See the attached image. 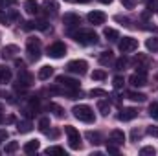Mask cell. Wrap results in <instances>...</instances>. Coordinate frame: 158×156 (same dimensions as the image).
<instances>
[{
  "instance_id": "cell-12",
  "label": "cell",
  "mask_w": 158,
  "mask_h": 156,
  "mask_svg": "<svg viewBox=\"0 0 158 156\" xmlns=\"http://www.w3.org/2000/svg\"><path fill=\"white\" fill-rule=\"evenodd\" d=\"M19 83L26 88H30L33 84V76L26 70V68H19Z\"/></svg>"
},
{
  "instance_id": "cell-13",
  "label": "cell",
  "mask_w": 158,
  "mask_h": 156,
  "mask_svg": "<svg viewBox=\"0 0 158 156\" xmlns=\"http://www.w3.org/2000/svg\"><path fill=\"white\" fill-rule=\"evenodd\" d=\"M42 7H44L46 15H50V17H55V15L59 13V4H57V0H42Z\"/></svg>"
},
{
  "instance_id": "cell-48",
  "label": "cell",
  "mask_w": 158,
  "mask_h": 156,
  "mask_svg": "<svg viewBox=\"0 0 158 156\" xmlns=\"http://www.w3.org/2000/svg\"><path fill=\"white\" fill-rule=\"evenodd\" d=\"M131 138H132V142H136V140H140V138H142V132L134 129V130H132V134H131Z\"/></svg>"
},
{
  "instance_id": "cell-9",
  "label": "cell",
  "mask_w": 158,
  "mask_h": 156,
  "mask_svg": "<svg viewBox=\"0 0 158 156\" xmlns=\"http://www.w3.org/2000/svg\"><path fill=\"white\" fill-rule=\"evenodd\" d=\"M86 18H88V22L94 24V26H101V24L107 22V15H105L103 11H90V13L86 15Z\"/></svg>"
},
{
  "instance_id": "cell-42",
  "label": "cell",
  "mask_w": 158,
  "mask_h": 156,
  "mask_svg": "<svg viewBox=\"0 0 158 156\" xmlns=\"http://www.w3.org/2000/svg\"><path fill=\"white\" fill-rule=\"evenodd\" d=\"M0 24H4V26H9L11 24V20L7 17V13H4V9H0Z\"/></svg>"
},
{
  "instance_id": "cell-32",
  "label": "cell",
  "mask_w": 158,
  "mask_h": 156,
  "mask_svg": "<svg viewBox=\"0 0 158 156\" xmlns=\"http://www.w3.org/2000/svg\"><path fill=\"white\" fill-rule=\"evenodd\" d=\"M17 149H19V142H7L6 147H4V153L6 154H13Z\"/></svg>"
},
{
  "instance_id": "cell-18",
  "label": "cell",
  "mask_w": 158,
  "mask_h": 156,
  "mask_svg": "<svg viewBox=\"0 0 158 156\" xmlns=\"http://www.w3.org/2000/svg\"><path fill=\"white\" fill-rule=\"evenodd\" d=\"M39 149H40V142H39V140H30V142H26V143H24V147H22V151H24L26 154L37 153Z\"/></svg>"
},
{
  "instance_id": "cell-35",
  "label": "cell",
  "mask_w": 158,
  "mask_h": 156,
  "mask_svg": "<svg viewBox=\"0 0 158 156\" xmlns=\"http://www.w3.org/2000/svg\"><path fill=\"white\" fill-rule=\"evenodd\" d=\"M114 20L119 22L121 26H125V28H131V26H132V24H131V20H129L127 17H121V15H116V17H114Z\"/></svg>"
},
{
  "instance_id": "cell-46",
  "label": "cell",
  "mask_w": 158,
  "mask_h": 156,
  "mask_svg": "<svg viewBox=\"0 0 158 156\" xmlns=\"http://www.w3.org/2000/svg\"><path fill=\"white\" fill-rule=\"evenodd\" d=\"M7 138H9V132L6 129H0V143H6Z\"/></svg>"
},
{
  "instance_id": "cell-47",
  "label": "cell",
  "mask_w": 158,
  "mask_h": 156,
  "mask_svg": "<svg viewBox=\"0 0 158 156\" xmlns=\"http://www.w3.org/2000/svg\"><path fill=\"white\" fill-rule=\"evenodd\" d=\"M147 134L153 138H158V127H147Z\"/></svg>"
},
{
  "instance_id": "cell-52",
  "label": "cell",
  "mask_w": 158,
  "mask_h": 156,
  "mask_svg": "<svg viewBox=\"0 0 158 156\" xmlns=\"http://www.w3.org/2000/svg\"><path fill=\"white\" fill-rule=\"evenodd\" d=\"M2 109H4V105H2V103H0V112H2Z\"/></svg>"
},
{
  "instance_id": "cell-22",
  "label": "cell",
  "mask_w": 158,
  "mask_h": 156,
  "mask_svg": "<svg viewBox=\"0 0 158 156\" xmlns=\"http://www.w3.org/2000/svg\"><path fill=\"white\" fill-rule=\"evenodd\" d=\"M112 63H116V61H114V55H112L110 50H109V51H103V53L99 55V64L109 66V64H112Z\"/></svg>"
},
{
  "instance_id": "cell-43",
  "label": "cell",
  "mask_w": 158,
  "mask_h": 156,
  "mask_svg": "<svg viewBox=\"0 0 158 156\" xmlns=\"http://www.w3.org/2000/svg\"><path fill=\"white\" fill-rule=\"evenodd\" d=\"M7 17H9V20H19L20 18V13L17 9H7Z\"/></svg>"
},
{
  "instance_id": "cell-28",
  "label": "cell",
  "mask_w": 158,
  "mask_h": 156,
  "mask_svg": "<svg viewBox=\"0 0 158 156\" xmlns=\"http://www.w3.org/2000/svg\"><path fill=\"white\" fill-rule=\"evenodd\" d=\"M145 48H147L149 51L156 53V51H158V39H156V37H149V39L145 40Z\"/></svg>"
},
{
  "instance_id": "cell-1",
  "label": "cell",
  "mask_w": 158,
  "mask_h": 156,
  "mask_svg": "<svg viewBox=\"0 0 158 156\" xmlns=\"http://www.w3.org/2000/svg\"><path fill=\"white\" fill-rule=\"evenodd\" d=\"M70 35L74 37L76 42H79L81 46H92V44H96L98 42V35H96V31L94 30H81L79 28L77 31H70Z\"/></svg>"
},
{
  "instance_id": "cell-49",
  "label": "cell",
  "mask_w": 158,
  "mask_h": 156,
  "mask_svg": "<svg viewBox=\"0 0 158 156\" xmlns=\"http://www.w3.org/2000/svg\"><path fill=\"white\" fill-rule=\"evenodd\" d=\"M15 66H17V68H24V61H20V59H15Z\"/></svg>"
},
{
  "instance_id": "cell-10",
  "label": "cell",
  "mask_w": 158,
  "mask_h": 156,
  "mask_svg": "<svg viewBox=\"0 0 158 156\" xmlns=\"http://www.w3.org/2000/svg\"><path fill=\"white\" fill-rule=\"evenodd\" d=\"M63 24L66 26V28H79V24H81V17H79L77 13H64V17H63Z\"/></svg>"
},
{
  "instance_id": "cell-54",
  "label": "cell",
  "mask_w": 158,
  "mask_h": 156,
  "mask_svg": "<svg viewBox=\"0 0 158 156\" xmlns=\"http://www.w3.org/2000/svg\"><path fill=\"white\" fill-rule=\"evenodd\" d=\"M156 13H158V11H156Z\"/></svg>"
},
{
  "instance_id": "cell-36",
  "label": "cell",
  "mask_w": 158,
  "mask_h": 156,
  "mask_svg": "<svg viewBox=\"0 0 158 156\" xmlns=\"http://www.w3.org/2000/svg\"><path fill=\"white\" fill-rule=\"evenodd\" d=\"M140 154L142 156H155L156 154V149L155 147H142L140 149Z\"/></svg>"
},
{
  "instance_id": "cell-37",
  "label": "cell",
  "mask_w": 158,
  "mask_h": 156,
  "mask_svg": "<svg viewBox=\"0 0 158 156\" xmlns=\"http://www.w3.org/2000/svg\"><path fill=\"white\" fill-rule=\"evenodd\" d=\"M114 64H116V70H125V66L129 64V59H127V57H121V59H118Z\"/></svg>"
},
{
  "instance_id": "cell-11",
  "label": "cell",
  "mask_w": 158,
  "mask_h": 156,
  "mask_svg": "<svg viewBox=\"0 0 158 156\" xmlns=\"http://www.w3.org/2000/svg\"><path fill=\"white\" fill-rule=\"evenodd\" d=\"M26 31H30V30H40V31H48V22L46 20H42V18H37V20H31V22H24V26H22Z\"/></svg>"
},
{
  "instance_id": "cell-50",
  "label": "cell",
  "mask_w": 158,
  "mask_h": 156,
  "mask_svg": "<svg viewBox=\"0 0 158 156\" xmlns=\"http://www.w3.org/2000/svg\"><path fill=\"white\" fill-rule=\"evenodd\" d=\"M66 2H74V4H86L90 0H66Z\"/></svg>"
},
{
  "instance_id": "cell-31",
  "label": "cell",
  "mask_w": 158,
  "mask_h": 156,
  "mask_svg": "<svg viewBox=\"0 0 158 156\" xmlns=\"http://www.w3.org/2000/svg\"><path fill=\"white\" fill-rule=\"evenodd\" d=\"M90 77H92V81H105L107 79V72L105 70H94L90 74Z\"/></svg>"
},
{
  "instance_id": "cell-3",
  "label": "cell",
  "mask_w": 158,
  "mask_h": 156,
  "mask_svg": "<svg viewBox=\"0 0 158 156\" xmlns=\"http://www.w3.org/2000/svg\"><path fill=\"white\" fill-rule=\"evenodd\" d=\"M64 132H66V138H68V145H70V149L79 151V149L83 147L79 130L76 129V127H72V125H66V127H64Z\"/></svg>"
},
{
  "instance_id": "cell-24",
  "label": "cell",
  "mask_w": 158,
  "mask_h": 156,
  "mask_svg": "<svg viewBox=\"0 0 158 156\" xmlns=\"http://www.w3.org/2000/svg\"><path fill=\"white\" fill-rule=\"evenodd\" d=\"M85 136H86V140H88V142H90L92 145H99V143L103 142L101 134H99V132H94V130H88V132H86Z\"/></svg>"
},
{
  "instance_id": "cell-7",
  "label": "cell",
  "mask_w": 158,
  "mask_h": 156,
  "mask_svg": "<svg viewBox=\"0 0 158 156\" xmlns=\"http://www.w3.org/2000/svg\"><path fill=\"white\" fill-rule=\"evenodd\" d=\"M118 48L121 53H131V51L138 50V39H134V37H123L118 42Z\"/></svg>"
},
{
  "instance_id": "cell-40",
  "label": "cell",
  "mask_w": 158,
  "mask_h": 156,
  "mask_svg": "<svg viewBox=\"0 0 158 156\" xmlns=\"http://www.w3.org/2000/svg\"><path fill=\"white\" fill-rule=\"evenodd\" d=\"M19 0H0V9H7L9 6H17Z\"/></svg>"
},
{
  "instance_id": "cell-25",
  "label": "cell",
  "mask_w": 158,
  "mask_h": 156,
  "mask_svg": "<svg viewBox=\"0 0 158 156\" xmlns=\"http://www.w3.org/2000/svg\"><path fill=\"white\" fill-rule=\"evenodd\" d=\"M127 97L131 99V101H138V103H143L147 97H145V94H142V92H136V90H129L127 92Z\"/></svg>"
},
{
  "instance_id": "cell-27",
  "label": "cell",
  "mask_w": 158,
  "mask_h": 156,
  "mask_svg": "<svg viewBox=\"0 0 158 156\" xmlns=\"http://www.w3.org/2000/svg\"><path fill=\"white\" fill-rule=\"evenodd\" d=\"M103 35H105V39L110 40V42H114V40L119 39V33L114 28H105V30H103Z\"/></svg>"
},
{
  "instance_id": "cell-16",
  "label": "cell",
  "mask_w": 158,
  "mask_h": 156,
  "mask_svg": "<svg viewBox=\"0 0 158 156\" xmlns=\"http://www.w3.org/2000/svg\"><path fill=\"white\" fill-rule=\"evenodd\" d=\"M19 51H20V50H19L17 44H7V46L2 48V53H0V55H2L4 59H15V55H17Z\"/></svg>"
},
{
  "instance_id": "cell-8",
  "label": "cell",
  "mask_w": 158,
  "mask_h": 156,
  "mask_svg": "<svg viewBox=\"0 0 158 156\" xmlns=\"http://www.w3.org/2000/svg\"><path fill=\"white\" fill-rule=\"evenodd\" d=\"M129 83H131L132 86H136V88L145 86V84H147V70H138V72H134V74L129 77Z\"/></svg>"
},
{
  "instance_id": "cell-53",
  "label": "cell",
  "mask_w": 158,
  "mask_h": 156,
  "mask_svg": "<svg viewBox=\"0 0 158 156\" xmlns=\"http://www.w3.org/2000/svg\"><path fill=\"white\" fill-rule=\"evenodd\" d=\"M145 2H147V0H145Z\"/></svg>"
},
{
  "instance_id": "cell-51",
  "label": "cell",
  "mask_w": 158,
  "mask_h": 156,
  "mask_svg": "<svg viewBox=\"0 0 158 156\" xmlns=\"http://www.w3.org/2000/svg\"><path fill=\"white\" fill-rule=\"evenodd\" d=\"M99 2H101V4H110L112 0H99Z\"/></svg>"
},
{
  "instance_id": "cell-6",
  "label": "cell",
  "mask_w": 158,
  "mask_h": 156,
  "mask_svg": "<svg viewBox=\"0 0 158 156\" xmlns=\"http://www.w3.org/2000/svg\"><path fill=\"white\" fill-rule=\"evenodd\" d=\"M86 68H88V64H86V61H83V59L70 61V63L66 64V70H68L70 74H77V76H85V74H86Z\"/></svg>"
},
{
  "instance_id": "cell-38",
  "label": "cell",
  "mask_w": 158,
  "mask_h": 156,
  "mask_svg": "<svg viewBox=\"0 0 158 156\" xmlns=\"http://www.w3.org/2000/svg\"><path fill=\"white\" fill-rule=\"evenodd\" d=\"M123 84H125V81H123V77H121V76H116V77L112 79V86H114L116 90L123 88Z\"/></svg>"
},
{
  "instance_id": "cell-21",
  "label": "cell",
  "mask_w": 158,
  "mask_h": 156,
  "mask_svg": "<svg viewBox=\"0 0 158 156\" xmlns=\"http://www.w3.org/2000/svg\"><path fill=\"white\" fill-rule=\"evenodd\" d=\"M134 64L140 68V70H147V64H149V57L143 55V53H138L134 57Z\"/></svg>"
},
{
  "instance_id": "cell-14",
  "label": "cell",
  "mask_w": 158,
  "mask_h": 156,
  "mask_svg": "<svg viewBox=\"0 0 158 156\" xmlns=\"http://www.w3.org/2000/svg\"><path fill=\"white\" fill-rule=\"evenodd\" d=\"M136 116H138V110L134 107H127V109H123L118 114V119L119 121H131V119H134Z\"/></svg>"
},
{
  "instance_id": "cell-45",
  "label": "cell",
  "mask_w": 158,
  "mask_h": 156,
  "mask_svg": "<svg viewBox=\"0 0 158 156\" xmlns=\"http://www.w3.org/2000/svg\"><path fill=\"white\" fill-rule=\"evenodd\" d=\"M121 6L125 9H134L136 7V0H121Z\"/></svg>"
},
{
  "instance_id": "cell-17",
  "label": "cell",
  "mask_w": 158,
  "mask_h": 156,
  "mask_svg": "<svg viewBox=\"0 0 158 156\" xmlns=\"http://www.w3.org/2000/svg\"><path fill=\"white\" fill-rule=\"evenodd\" d=\"M24 9H26V13L28 15H31V17H37L39 15V4L35 2V0H26L24 2Z\"/></svg>"
},
{
  "instance_id": "cell-20",
  "label": "cell",
  "mask_w": 158,
  "mask_h": 156,
  "mask_svg": "<svg viewBox=\"0 0 158 156\" xmlns=\"http://www.w3.org/2000/svg\"><path fill=\"white\" fill-rule=\"evenodd\" d=\"M31 129H33V125H31V121H30V119L17 121V130H19L20 134H28V132H31Z\"/></svg>"
},
{
  "instance_id": "cell-19",
  "label": "cell",
  "mask_w": 158,
  "mask_h": 156,
  "mask_svg": "<svg viewBox=\"0 0 158 156\" xmlns=\"http://www.w3.org/2000/svg\"><path fill=\"white\" fill-rule=\"evenodd\" d=\"M53 76V66H50V64H44V66H40L39 68V74H37V77L40 81H46V79H50Z\"/></svg>"
},
{
  "instance_id": "cell-2",
  "label": "cell",
  "mask_w": 158,
  "mask_h": 156,
  "mask_svg": "<svg viewBox=\"0 0 158 156\" xmlns=\"http://www.w3.org/2000/svg\"><path fill=\"white\" fill-rule=\"evenodd\" d=\"M72 114H74V117H77L83 123H94L96 121V114H94V110L88 105H76L72 109Z\"/></svg>"
},
{
  "instance_id": "cell-44",
  "label": "cell",
  "mask_w": 158,
  "mask_h": 156,
  "mask_svg": "<svg viewBox=\"0 0 158 156\" xmlns=\"http://www.w3.org/2000/svg\"><path fill=\"white\" fill-rule=\"evenodd\" d=\"M147 9H149V13L158 11V0H147Z\"/></svg>"
},
{
  "instance_id": "cell-29",
  "label": "cell",
  "mask_w": 158,
  "mask_h": 156,
  "mask_svg": "<svg viewBox=\"0 0 158 156\" xmlns=\"http://www.w3.org/2000/svg\"><path fill=\"white\" fill-rule=\"evenodd\" d=\"M39 130L48 134L50 132V117H40L39 119Z\"/></svg>"
},
{
  "instance_id": "cell-15",
  "label": "cell",
  "mask_w": 158,
  "mask_h": 156,
  "mask_svg": "<svg viewBox=\"0 0 158 156\" xmlns=\"http://www.w3.org/2000/svg\"><path fill=\"white\" fill-rule=\"evenodd\" d=\"M125 142V132L119 130V129H114L109 136V143H114V145H123Z\"/></svg>"
},
{
  "instance_id": "cell-34",
  "label": "cell",
  "mask_w": 158,
  "mask_h": 156,
  "mask_svg": "<svg viewBox=\"0 0 158 156\" xmlns=\"http://www.w3.org/2000/svg\"><path fill=\"white\" fill-rule=\"evenodd\" d=\"M48 109H50V110H53V114H55L57 117H63V112H64V110H63L57 103H50V105H48Z\"/></svg>"
},
{
  "instance_id": "cell-30",
  "label": "cell",
  "mask_w": 158,
  "mask_h": 156,
  "mask_svg": "<svg viewBox=\"0 0 158 156\" xmlns=\"http://www.w3.org/2000/svg\"><path fill=\"white\" fill-rule=\"evenodd\" d=\"M88 96H92V97H109V92L103 90V88H92L88 92Z\"/></svg>"
},
{
  "instance_id": "cell-23",
  "label": "cell",
  "mask_w": 158,
  "mask_h": 156,
  "mask_svg": "<svg viewBox=\"0 0 158 156\" xmlns=\"http://www.w3.org/2000/svg\"><path fill=\"white\" fill-rule=\"evenodd\" d=\"M98 110H99L101 116H109V112H110V101L109 99H99L98 101Z\"/></svg>"
},
{
  "instance_id": "cell-26",
  "label": "cell",
  "mask_w": 158,
  "mask_h": 156,
  "mask_svg": "<svg viewBox=\"0 0 158 156\" xmlns=\"http://www.w3.org/2000/svg\"><path fill=\"white\" fill-rule=\"evenodd\" d=\"M13 77V74H11V70L7 68V66H0V83L2 84H6V83H9Z\"/></svg>"
},
{
  "instance_id": "cell-4",
  "label": "cell",
  "mask_w": 158,
  "mask_h": 156,
  "mask_svg": "<svg viewBox=\"0 0 158 156\" xmlns=\"http://www.w3.org/2000/svg\"><path fill=\"white\" fill-rule=\"evenodd\" d=\"M26 51H28V57L31 61H39L40 59V39L30 37L26 40Z\"/></svg>"
},
{
  "instance_id": "cell-39",
  "label": "cell",
  "mask_w": 158,
  "mask_h": 156,
  "mask_svg": "<svg viewBox=\"0 0 158 156\" xmlns=\"http://www.w3.org/2000/svg\"><path fill=\"white\" fill-rule=\"evenodd\" d=\"M149 116L153 119H158V103H151L149 105Z\"/></svg>"
},
{
  "instance_id": "cell-41",
  "label": "cell",
  "mask_w": 158,
  "mask_h": 156,
  "mask_svg": "<svg viewBox=\"0 0 158 156\" xmlns=\"http://www.w3.org/2000/svg\"><path fill=\"white\" fill-rule=\"evenodd\" d=\"M107 153H109V154H119V145L107 143Z\"/></svg>"
},
{
  "instance_id": "cell-5",
  "label": "cell",
  "mask_w": 158,
  "mask_h": 156,
  "mask_svg": "<svg viewBox=\"0 0 158 156\" xmlns=\"http://www.w3.org/2000/svg\"><path fill=\"white\" fill-rule=\"evenodd\" d=\"M46 55L52 57V59H61V57H64V55H66V46H64V42L57 40V42L50 44L48 50H46Z\"/></svg>"
},
{
  "instance_id": "cell-33",
  "label": "cell",
  "mask_w": 158,
  "mask_h": 156,
  "mask_svg": "<svg viewBox=\"0 0 158 156\" xmlns=\"http://www.w3.org/2000/svg\"><path fill=\"white\" fill-rule=\"evenodd\" d=\"M44 153H46V154H64V149L59 147V145H53V147H48Z\"/></svg>"
}]
</instances>
